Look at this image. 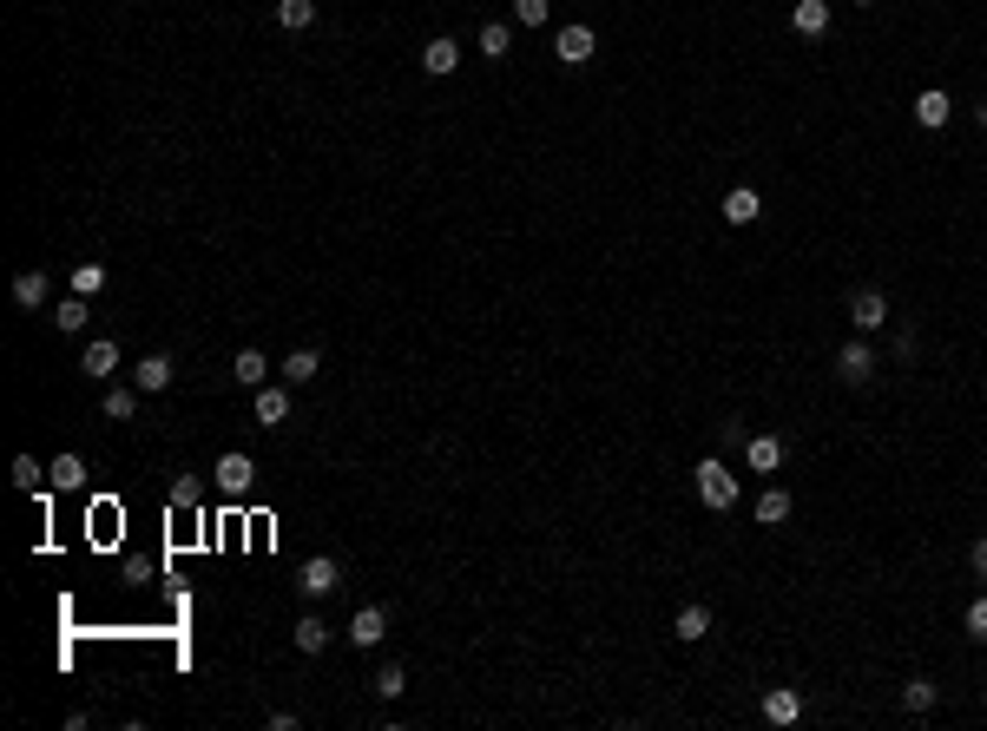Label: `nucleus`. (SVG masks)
Returning <instances> with one entry per match:
<instances>
[{"mask_svg": "<svg viewBox=\"0 0 987 731\" xmlns=\"http://www.w3.org/2000/svg\"><path fill=\"white\" fill-rule=\"evenodd\" d=\"M198 494H204L198 481H191V475H178V481H172V508H198Z\"/></svg>", "mask_w": 987, "mask_h": 731, "instance_id": "nucleus-32", "label": "nucleus"}, {"mask_svg": "<svg viewBox=\"0 0 987 731\" xmlns=\"http://www.w3.org/2000/svg\"><path fill=\"white\" fill-rule=\"evenodd\" d=\"M251 409H257V422H264V429H283V422H290V389H251Z\"/></svg>", "mask_w": 987, "mask_h": 731, "instance_id": "nucleus-12", "label": "nucleus"}, {"mask_svg": "<svg viewBox=\"0 0 987 731\" xmlns=\"http://www.w3.org/2000/svg\"><path fill=\"white\" fill-rule=\"evenodd\" d=\"M106 290V264H79L73 271V297H99Z\"/></svg>", "mask_w": 987, "mask_h": 731, "instance_id": "nucleus-27", "label": "nucleus"}, {"mask_svg": "<svg viewBox=\"0 0 987 731\" xmlns=\"http://www.w3.org/2000/svg\"><path fill=\"white\" fill-rule=\"evenodd\" d=\"M948 112H955V99L941 93V86H922V93H915V126L941 132V126H948Z\"/></svg>", "mask_w": 987, "mask_h": 731, "instance_id": "nucleus-11", "label": "nucleus"}, {"mask_svg": "<svg viewBox=\"0 0 987 731\" xmlns=\"http://www.w3.org/2000/svg\"><path fill=\"white\" fill-rule=\"evenodd\" d=\"M329 639H336V633H329V626L316 620V613H303V620H297V652H303V659H316V652H323Z\"/></svg>", "mask_w": 987, "mask_h": 731, "instance_id": "nucleus-21", "label": "nucleus"}, {"mask_svg": "<svg viewBox=\"0 0 987 731\" xmlns=\"http://www.w3.org/2000/svg\"><path fill=\"white\" fill-rule=\"evenodd\" d=\"M382 639H389V613H382V606H362L356 620H349V646H356V652H376Z\"/></svg>", "mask_w": 987, "mask_h": 731, "instance_id": "nucleus-5", "label": "nucleus"}, {"mask_svg": "<svg viewBox=\"0 0 987 731\" xmlns=\"http://www.w3.org/2000/svg\"><path fill=\"white\" fill-rule=\"evenodd\" d=\"M935 699H941L935 679H909L902 685V705H909V712H935Z\"/></svg>", "mask_w": 987, "mask_h": 731, "instance_id": "nucleus-26", "label": "nucleus"}, {"mask_svg": "<svg viewBox=\"0 0 987 731\" xmlns=\"http://www.w3.org/2000/svg\"><path fill=\"white\" fill-rule=\"evenodd\" d=\"M277 27H290V33L316 27V0H277Z\"/></svg>", "mask_w": 987, "mask_h": 731, "instance_id": "nucleus-24", "label": "nucleus"}, {"mask_svg": "<svg viewBox=\"0 0 987 731\" xmlns=\"http://www.w3.org/2000/svg\"><path fill=\"white\" fill-rule=\"evenodd\" d=\"M376 692H382V699H402V692H408V672L402 666H382L376 672Z\"/></svg>", "mask_w": 987, "mask_h": 731, "instance_id": "nucleus-31", "label": "nucleus"}, {"mask_svg": "<svg viewBox=\"0 0 987 731\" xmlns=\"http://www.w3.org/2000/svg\"><path fill=\"white\" fill-rule=\"evenodd\" d=\"M790 514H797V501H790L784 488H764V494H757V527H784Z\"/></svg>", "mask_w": 987, "mask_h": 731, "instance_id": "nucleus-17", "label": "nucleus"}, {"mask_svg": "<svg viewBox=\"0 0 987 731\" xmlns=\"http://www.w3.org/2000/svg\"><path fill=\"white\" fill-rule=\"evenodd\" d=\"M757 712H764L770 725H797V718H803V692H797V685H770Z\"/></svg>", "mask_w": 987, "mask_h": 731, "instance_id": "nucleus-9", "label": "nucleus"}, {"mask_svg": "<svg viewBox=\"0 0 987 731\" xmlns=\"http://www.w3.org/2000/svg\"><path fill=\"white\" fill-rule=\"evenodd\" d=\"M961 626H968V633H974V639H987V593H981V600H974V606H968V613H961Z\"/></svg>", "mask_w": 987, "mask_h": 731, "instance_id": "nucleus-33", "label": "nucleus"}, {"mask_svg": "<svg viewBox=\"0 0 987 731\" xmlns=\"http://www.w3.org/2000/svg\"><path fill=\"white\" fill-rule=\"evenodd\" d=\"M139 396L145 389H106V422H132V415H139Z\"/></svg>", "mask_w": 987, "mask_h": 731, "instance_id": "nucleus-25", "label": "nucleus"}, {"mask_svg": "<svg viewBox=\"0 0 987 731\" xmlns=\"http://www.w3.org/2000/svg\"><path fill=\"white\" fill-rule=\"evenodd\" d=\"M283 382H290V389H303V382H316V369H323V356H316V350H290V356H283Z\"/></svg>", "mask_w": 987, "mask_h": 731, "instance_id": "nucleus-19", "label": "nucleus"}, {"mask_svg": "<svg viewBox=\"0 0 987 731\" xmlns=\"http://www.w3.org/2000/svg\"><path fill=\"white\" fill-rule=\"evenodd\" d=\"M53 323H60L66 336H79V330H86V297H66L60 310H53Z\"/></svg>", "mask_w": 987, "mask_h": 731, "instance_id": "nucleus-28", "label": "nucleus"}, {"mask_svg": "<svg viewBox=\"0 0 987 731\" xmlns=\"http://www.w3.org/2000/svg\"><path fill=\"white\" fill-rule=\"evenodd\" d=\"M547 14H553V0H514V20H520V27H547Z\"/></svg>", "mask_w": 987, "mask_h": 731, "instance_id": "nucleus-30", "label": "nucleus"}, {"mask_svg": "<svg viewBox=\"0 0 987 731\" xmlns=\"http://www.w3.org/2000/svg\"><path fill=\"white\" fill-rule=\"evenodd\" d=\"M231 376L244 382V389H264V382H270V356L264 350H237L231 356Z\"/></svg>", "mask_w": 987, "mask_h": 731, "instance_id": "nucleus-16", "label": "nucleus"}, {"mask_svg": "<svg viewBox=\"0 0 987 731\" xmlns=\"http://www.w3.org/2000/svg\"><path fill=\"white\" fill-rule=\"evenodd\" d=\"M876 369H882V356H876V343H869V336H849L843 350H836V376H843L849 389L876 382Z\"/></svg>", "mask_w": 987, "mask_h": 731, "instance_id": "nucleus-1", "label": "nucleus"}, {"mask_svg": "<svg viewBox=\"0 0 987 731\" xmlns=\"http://www.w3.org/2000/svg\"><path fill=\"white\" fill-rule=\"evenodd\" d=\"M974 126H981V132H987V99H974Z\"/></svg>", "mask_w": 987, "mask_h": 731, "instance_id": "nucleus-36", "label": "nucleus"}, {"mask_svg": "<svg viewBox=\"0 0 987 731\" xmlns=\"http://www.w3.org/2000/svg\"><path fill=\"white\" fill-rule=\"evenodd\" d=\"M698 501H705V508H737V475H731V468H724V461L718 455H705V461H698Z\"/></svg>", "mask_w": 987, "mask_h": 731, "instance_id": "nucleus-2", "label": "nucleus"}, {"mask_svg": "<svg viewBox=\"0 0 987 731\" xmlns=\"http://www.w3.org/2000/svg\"><path fill=\"white\" fill-rule=\"evenodd\" d=\"M593 47H599L593 27H580V20L553 33V53H560V66H586V60H593Z\"/></svg>", "mask_w": 987, "mask_h": 731, "instance_id": "nucleus-6", "label": "nucleus"}, {"mask_svg": "<svg viewBox=\"0 0 987 731\" xmlns=\"http://www.w3.org/2000/svg\"><path fill=\"white\" fill-rule=\"evenodd\" d=\"M790 27H797L803 40L830 33V0H797V7H790Z\"/></svg>", "mask_w": 987, "mask_h": 731, "instance_id": "nucleus-15", "label": "nucleus"}, {"mask_svg": "<svg viewBox=\"0 0 987 731\" xmlns=\"http://www.w3.org/2000/svg\"><path fill=\"white\" fill-rule=\"evenodd\" d=\"M14 303L20 310H40V303H47V271H20L14 277Z\"/></svg>", "mask_w": 987, "mask_h": 731, "instance_id": "nucleus-22", "label": "nucleus"}, {"mask_svg": "<svg viewBox=\"0 0 987 731\" xmlns=\"http://www.w3.org/2000/svg\"><path fill=\"white\" fill-rule=\"evenodd\" d=\"M856 7H876V0H856Z\"/></svg>", "mask_w": 987, "mask_h": 731, "instance_id": "nucleus-37", "label": "nucleus"}, {"mask_svg": "<svg viewBox=\"0 0 987 731\" xmlns=\"http://www.w3.org/2000/svg\"><path fill=\"white\" fill-rule=\"evenodd\" d=\"M251 481H257V461L244 455V448L218 455V488H224V494H251Z\"/></svg>", "mask_w": 987, "mask_h": 731, "instance_id": "nucleus-8", "label": "nucleus"}, {"mask_svg": "<svg viewBox=\"0 0 987 731\" xmlns=\"http://www.w3.org/2000/svg\"><path fill=\"white\" fill-rule=\"evenodd\" d=\"M79 481H86V461H79V455L53 461V488H79Z\"/></svg>", "mask_w": 987, "mask_h": 731, "instance_id": "nucleus-29", "label": "nucleus"}, {"mask_svg": "<svg viewBox=\"0 0 987 731\" xmlns=\"http://www.w3.org/2000/svg\"><path fill=\"white\" fill-rule=\"evenodd\" d=\"M481 53L487 60H507V53H514V27H507V20H487L481 27Z\"/></svg>", "mask_w": 987, "mask_h": 731, "instance_id": "nucleus-23", "label": "nucleus"}, {"mask_svg": "<svg viewBox=\"0 0 987 731\" xmlns=\"http://www.w3.org/2000/svg\"><path fill=\"white\" fill-rule=\"evenodd\" d=\"M79 369H86L93 382H106L112 369H119V343H112V336H93V343H86V356H79Z\"/></svg>", "mask_w": 987, "mask_h": 731, "instance_id": "nucleus-14", "label": "nucleus"}, {"mask_svg": "<svg viewBox=\"0 0 987 731\" xmlns=\"http://www.w3.org/2000/svg\"><path fill=\"white\" fill-rule=\"evenodd\" d=\"M744 461H751L757 475H777V468L790 461V442L784 435H751V442H744Z\"/></svg>", "mask_w": 987, "mask_h": 731, "instance_id": "nucleus-7", "label": "nucleus"}, {"mask_svg": "<svg viewBox=\"0 0 987 731\" xmlns=\"http://www.w3.org/2000/svg\"><path fill=\"white\" fill-rule=\"evenodd\" d=\"M757 218H764V198H757L751 185L724 191V224H737V231H744V224H757Z\"/></svg>", "mask_w": 987, "mask_h": 731, "instance_id": "nucleus-13", "label": "nucleus"}, {"mask_svg": "<svg viewBox=\"0 0 987 731\" xmlns=\"http://www.w3.org/2000/svg\"><path fill=\"white\" fill-rule=\"evenodd\" d=\"M422 66H428V73H455V66H461V40H448V33H435V40L422 47Z\"/></svg>", "mask_w": 987, "mask_h": 731, "instance_id": "nucleus-18", "label": "nucleus"}, {"mask_svg": "<svg viewBox=\"0 0 987 731\" xmlns=\"http://www.w3.org/2000/svg\"><path fill=\"white\" fill-rule=\"evenodd\" d=\"M968 567H974V573L987 580V541H974V547H968Z\"/></svg>", "mask_w": 987, "mask_h": 731, "instance_id": "nucleus-35", "label": "nucleus"}, {"mask_svg": "<svg viewBox=\"0 0 987 731\" xmlns=\"http://www.w3.org/2000/svg\"><path fill=\"white\" fill-rule=\"evenodd\" d=\"M849 323H856V336H876L882 323H889V297H882V290H856V297H849Z\"/></svg>", "mask_w": 987, "mask_h": 731, "instance_id": "nucleus-3", "label": "nucleus"}, {"mask_svg": "<svg viewBox=\"0 0 987 731\" xmlns=\"http://www.w3.org/2000/svg\"><path fill=\"white\" fill-rule=\"evenodd\" d=\"M178 363L172 356H139V369H132V389H145V396H158V389H172Z\"/></svg>", "mask_w": 987, "mask_h": 731, "instance_id": "nucleus-10", "label": "nucleus"}, {"mask_svg": "<svg viewBox=\"0 0 987 731\" xmlns=\"http://www.w3.org/2000/svg\"><path fill=\"white\" fill-rule=\"evenodd\" d=\"M672 633L685 639V646H698V639L711 633V606H678V620H672Z\"/></svg>", "mask_w": 987, "mask_h": 731, "instance_id": "nucleus-20", "label": "nucleus"}, {"mask_svg": "<svg viewBox=\"0 0 987 731\" xmlns=\"http://www.w3.org/2000/svg\"><path fill=\"white\" fill-rule=\"evenodd\" d=\"M14 481L33 494V488H40V461H33V455H20V461H14Z\"/></svg>", "mask_w": 987, "mask_h": 731, "instance_id": "nucleus-34", "label": "nucleus"}, {"mask_svg": "<svg viewBox=\"0 0 987 731\" xmlns=\"http://www.w3.org/2000/svg\"><path fill=\"white\" fill-rule=\"evenodd\" d=\"M297 587L310 593V600H329V593L343 587V567H336L329 554H316V560H303V580H297Z\"/></svg>", "mask_w": 987, "mask_h": 731, "instance_id": "nucleus-4", "label": "nucleus"}]
</instances>
